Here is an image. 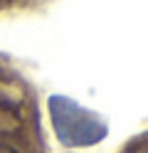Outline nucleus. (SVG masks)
I'll return each mask as SVG.
<instances>
[{"instance_id": "obj_1", "label": "nucleus", "mask_w": 148, "mask_h": 153, "mask_svg": "<svg viewBox=\"0 0 148 153\" xmlns=\"http://www.w3.org/2000/svg\"><path fill=\"white\" fill-rule=\"evenodd\" d=\"M52 121L59 141L69 146H89L104 136V126L96 119H84L86 114L67 99H52Z\"/></svg>"}, {"instance_id": "obj_2", "label": "nucleus", "mask_w": 148, "mask_h": 153, "mask_svg": "<svg viewBox=\"0 0 148 153\" xmlns=\"http://www.w3.org/2000/svg\"><path fill=\"white\" fill-rule=\"evenodd\" d=\"M0 153H17L13 146H5V143H0Z\"/></svg>"}]
</instances>
